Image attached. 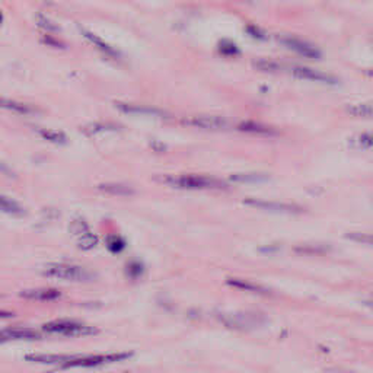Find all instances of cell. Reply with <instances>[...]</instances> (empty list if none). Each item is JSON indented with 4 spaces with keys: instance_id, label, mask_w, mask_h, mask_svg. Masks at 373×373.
Segmentation results:
<instances>
[{
    "instance_id": "cell-1",
    "label": "cell",
    "mask_w": 373,
    "mask_h": 373,
    "mask_svg": "<svg viewBox=\"0 0 373 373\" xmlns=\"http://www.w3.org/2000/svg\"><path fill=\"white\" fill-rule=\"evenodd\" d=\"M164 182L177 187V188H187V190H219L226 188V184L223 181L210 178L204 175H178V177H165Z\"/></svg>"
},
{
    "instance_id": "cell-2",
    "label": "cell",
    "mask_w": 373,
    "mask_h": 373,
    "mask_svg": "<svg viewBox=\"0 0 373 373\" xmlns=\"http://www.w3.org/2000/svg\"><path fill=\"white\" fill-rule=\"evenodd\" d=\"M44 274L50 277H57L69 281H91L95 278V274L88 268L73 264H48L44 268Z\"/></svg>"
},
{
    "instance_id": "cell-3",
    "label": "cell",
    "mask_w": 373,
    "mask_h": 373,
    "mask_svg": "<svg viewBox=\"0 0 373 373\" xmlns=\"http://www.w3.org/2000/svg\"><path fill=\"white\" fill-rule=\"evenodd\" d=\"M42 330L50 334H60L66 337H85V335H92L98 332L97 328L94 327L85 325L76 321H67V319L48 322L42 327Z\"/></svg>"
},
{
    "instance_id": "cell-4",
    "label": "cell",
    "mask_w": 373,
    "mask_h": 373,
    "mask_svg": "<svg viewBox=\"0 0 373 373\" xmlns=\"http://www.w3.org/2000/svg\"><path fill=\"white\" fill-rule=\"evenodd\" d=\"M133 356V353H112V354H94V356H74L66 364H63V369L70 367H97L105 363L120 361L128 359Z\"/></svg>"
},
{
    "instance_id": "cell-5",
    "label": "cell",
    "mask_w": 373,
    "mask_h": 373,
    "mask_svg": "<svg viewBox=\"0 0 373 373\" xmlns=\"http://www.w3.org/2000/svg\"><path fill=\"white\" fill-rule=\"evenodd\" d=\"M289 71L291 74H294L296 78H301V79H308V81H314V82H321V83H328V85H335L338 82L334 76L328 74V73H324V71H319V70L311 69V67H304V66H291L289 67Z\"/></svg>"
},
{
    "instance_id": "cell-6",
    "label": "cell",
    "mask_w": 373,
    "mask_h": 373,
    "mask_svg": "<svg viewBox=\"0 0 373 373\" xmlns=\"http://www.w3.org/2000/svg\"><path fill=\"white\" fill-rule=\"evenodd\" d=\"M184 124L194 125L206 130H225L228 127V121L221 117H210V115H194L182 120Z\"/></svg>"
},
{
    "instance_id": "cell-7",
    "label": "cell",
    "mask_w": 373,
    "mask_h": 373,
    "mask_svg": "<svg viewBox=\"0 0 373 373\" xmlns=\"http://www.w3.org/2000/svg\"><path fill=\"white\" fill-rule=\"evenodd\" d=\"M244 203L248 204V206H252V207L270 210V211H280V213H297V211H301V207H297L294 204H287V203L264 201V200H254V198H248Z\"/></svg>"
},
{
    "instance_id": "cell-8",
    "label": "cell",
    "mask_w": 373,
    "mask_h": 373,
    "mask_svg": "<svg viewBox=\"0 0 373 373\" xmlns=\"http://www.w3.org/2000/svg\"><path fill=\"white\" fill-rule=\"evenodd\" d=\"M281 42L283 44H286L289 48L291 50H294V51H297V53H301V54H304L305 57H309V58H318L321 53H319L318 50L314 47V45H311V44H308V42L302 41V40H297V38H291V37H286V38H281Z\"/></svg>"
},
{
    "instance_id": "cell-9",
    "label": "cell",
    "mask_w": 373,
    "mask_h": 373,
    "mask_svg": "<svg viewBox=\"0 0 373 373\" xmlns=\"http://www.w3.org/2000/svg\"><path fill=\"white\" fill-rule=\"evenodd\" d=\"M2 343L8 340H40L41 334L28 328H8L0 332Z\"/></svg>"
},
{
    "instance_id": "cell-10",
    "label": "cell",
    "mask_w": 373,
    "mask_h": 373,
    "mask_svg": "<svg viewBox=\"0 0 373 373\" xmlns=\"http://www.w3.org/2000/svg\"><path fill=\"white\" fill-rule=\"evenodd\" d=\"M21 296L32 301H54L60 297V291L54 289H29L21 291Z\"/></svg>"
},
{
    "instance_id": "cell-11",
    "label": "cell",
    "mask_w": 373,
    "mask_h": 373,
    "mask_svg": "<svg viewBox=\"0 0 373 373\" xmlns=\"http://www.w3.org/2000/svg\"><path fill=\"white\" fill-rule=\"evenodd\" d=\"M74 356H58V354H27L25 360L35 361V363H45V364H66Z\"/></svg>"
},
{
    "instance_id": "cell-12",
    "label": "cell",
    "mask_w": 373,
    "mask_h": 373,
    "mask_svg": "<svg viewBox=\"0 0 373 373\" xmlns=\"http://www.w3.org/2000/svg\"><path fill=\"white\" fill-rule=\"evenodd\" d=\"M120 110L125 111V112H136V114H149V115H162L164 112L156 108H149V107H143V105H134V104H123V102H117L115 104Z\"/></svg>"
},
{
    "instance_id": "cell-13",
    "label": "cell",
    "mask_w": 373,
    "mask_h": 373,
    "mask_svg": "<svg viewBox=\"0 0 373 373\" xmlns=\"http://www.w3.org/2000/svg\"><path fill=\"white\" fill-rule=\"evenodd\" d=\"M347 112L359 118H373V104H354L348 105Z\"/></svg>"
},
{
    "instance_id": "cell-14",
    "label": "cell",
    "mask_w": 373,
    "mask_h": 373,
    "mask_svg": "<svg viewBox=\"0 0 373 373\" xmlns=\"http://www.w3.org/2000/svg\"><path fill=\"white\" fill-rule=\"evenodd\" d=\"M228 283L232 284L234 287H238V289H242V290L247 291H252V293H260V294H267L268 293L267 289H264V287L258 286V284H254L251 281H244V280H238V278H229Z\"/></svg>"
},
{
    "instance_id": "cell-15",
    "label": "cell",
    "mask_w": 373,
    "mask_h": 373,
    "mask_svg": "<svg viewBox=\"0 0 373 373\" xmlns=\"http://www.w3.org/2000/svg\"><path fill=\"white\" fill-rule=\"evenodd\" d=\"M99 190L105 191V193L114 194V195H128L133 194V188H130L128 185L124 184H115V182H110V184H101Z\"/></svg>"
},
{
    "instance_id": "cell-16",
    "label": "cell",
    "mask_w": 373,
    "mask_h": 373,
    "mask_svg": "<svg viewBox=\"0 0 373 373\" xmlns=\"http://www.w3.org/2000/svg\"><path fill=\"white\" fill-rule=\"evenodd\" d=\"M3 107L8 108V110H12L15 112H19V114H24V115H28V114H34L35 110L31 107V105H27V104H21V102H16V101H8V99H3L2 101Z\"/></svg>"
},
{
    "instance_id": "cell-17",
    "label": "cell",
    "mask_w": 373,
    "mask_h": 373,
    "mask_svg": "<svg viewBox=\"0 0 373 373\" xmlns=\"http://www.w3.org/2000/svg\"><path fill=\"white\" fill-rule=\"evenodd\" d=\"M239 130L242 131H251V133H260V134H276V131L271 127L267 125L255 124V123H242L238 125Z\"/></svg>"
},
{
    "instance_id": "cell-18",
    "label": "cell",
    "mask_w": 373,
    "mask_h": 373,
    "mask_svg": "<svg viewBox=\"0 0 373 373\" xmlns=\"http://www.w3.org/2000/svg\"><path fill=\"white\" fill-rule=\"evenodd\" d=\"M82 32L85 34V37L88 38V40H91V41L94 42L95 45H97L98 48L99 50H102L104 53H107L108 55H112V57H117L118 55V53L117 51H114L112 48H111L110 45L107 44V42H104L101 38H98L97 35L95 34H92V32H88V31H85V29H82Z\"/></svg>"
},
{
    "instance_id": "cell-19",
    "label": "cell",
    "mask_w": 373,
    "mask_h": 373,
    "mask_svg": "<svg viewBox=\"0 0 373 373\" xmlns=\"http://www.w3.org/2000/svg\"><path fill=\"white\" fill-rule=\"evenodd\" d=\"M2 210L5 213H11V214H24V208L21 207L16 201L14 200H9L8 197H2Z\"/></svg>"
},
{
    "instance_id": "cell-20",
    "label": "cell",
    "mask_w": 373,
    "mask_h": 373,
    "mask_svg": "<svg viewBox=\"0 0 373 373\" xmlns=\"http://www.w3.org/2000/svg\"><path fill=\"white\" fill-rule=\"evenodd\" d=\"M347 239L359 242V244H364V245H372L373 247V234H364V232H351L347 234Z\"/></svg>"
},
{
    "instance_id": "cell-21",
    "label": "cell",
    "mask_w": 373,
    "mask_h": 373,
    "mask_svg": "<svg viewBox=\"0 0 373 373\" xmlns=\"http://www.w3.org/2000/svg\"><path fill=\"white\" fill-rule=\"evenodd\" d=\"M41 136L47 138V140L55 141V143H64L66 141V136L63 133L53 131V130H41Z\"/></svg>"
},
{
    "instance_id": "cell-22",
    "label": "cell",
    "mask_w": 373,
    "mask_h": 373,
    "mask_svg": "<svg viewBox=\"0 0 373 373\" xmlns=\"http://www.w3.org/2000/svg\"><path fill=\"white\" fill-rule=\"evenodd\" d=\"M37 24L41 28H44V29H47V31H58V28L55 27L48 18H45V16H42L40 14L37 15Z\"/></svg>"
},
{
    "instance_id": "cell-23",
    "label": "cell",
    "mask_w": 373,
    "mask_h": 373,
    "mask_svg": "<svg viewBox=\"0 0 373 373\" xmlns=\"http://www.w3.org/2000/svg\"><path fill=\"white\" fill-rule=\"evenodd\" d=\"M236 181H260V180H267L265 175L261 174H244V175H234L232 177Z\"/></svg>"
},
{
    "instance_id": "cell-24",
    "label": "cell",
    "mask_w": 373,
    "mask_h": 373,
    "mask_svg": "<svg viewBox=\"0 0 373 373\" xmlns=\"http://www.w3.org/2000/svg\"><path fill=\"white\" fill-rule=\"evenodd\" d=\"M357 144L360 147H372L373 146V133H364L357 138Z\"/></svg>"
},
{
    "instance_id": "cell-25",
    "label": "cell",
    "mask_w": 373,
    "mask_h": 373,
    "mask_svg": "<svg viewBox=\"0 0 373 373\" xmlns=\"http://www.w3.org/2000/svg\"><path fill=\"white\" fill-rule=\"evenodd\" d=\"M108 247H110L112 251H120V249L124 247V244H123V241H121L120 238L114 236V238H111V239H110V242H108Z\"/></svg>"
},
{
    "instance_id": "cell-26",
    "label": "cell",
    "mask_w": 373,
    "mask_h": 373,
    "mask_svg": "<svg viewBox=\"0 0 373 373\" xmlns=\"http://www.w3.org/2000/svg\"><path fill=\"white\" fill-rule=\"evenodd\" d=\"M364 305H366V306H369V308H372V309H373V301H366V302H364Z\"/></svg>"
},
{
    "instance_id": "cell-27",
    "label": "cell",
    "mask_w": 373,
    "mask_h": 373,
    "mask_svg": "<svg viewBox=\"0 0 373 373\" xmlns=\"http://www.w3.org/2000/svg\"><path fill=\"white\" fill-rule=\"evenodd\" d=\"M369 74H370V76H373V70H370V71H369Z\"/></svg>"
}]
</instances>
